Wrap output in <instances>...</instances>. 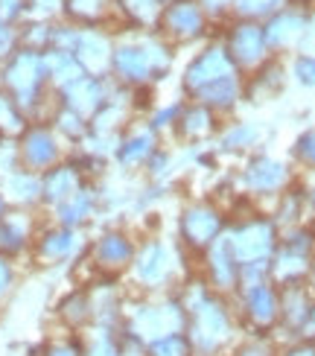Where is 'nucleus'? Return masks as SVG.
I'll return each instance as SVG.
<instances>
[{
	"label": "nucleus",
	"mask_w": 315,
	"mask_h": 356,
	"mask_svg": "<svg viewBox=\"0 0 315 356\" xmlns=\"http://www.w3.org/2000/svg\"><path fill=\"white\" fill-rule=\"evenodd\" d=\"M21 161L26 164V170H53L56 161H58V143H56V135L50 129L44 126H33L24 131V143L18 149Z\"/></svg>",
	"instance_id": "obj_1"
},
{
	"label": "nucleus",
	"mask_w": 315,
	"mask_h": 356,
	"mask_svg": "<svg viewBox=\"0 0 315 356\" xmlns=\"http://www.w3.org/2000/svg\"><path fill=\"white\" fill-rule=\"evenodd\" d=\"M76 190H79V175L70 167H53V170H47V175L41 178V196L47 202H53V204H62Z\"/></svg>",
	"instance_id": "obj_2"
},
{
	"label": "nucleus",
	"mask_w": 315,
	"mask_h": 356,
	"mask_svg": "<svg viewBox=\"0 0 315 356\" xmlns=\"http://www.w3.org/2000/svg\"><path fill=\"white\" fill-rule=\"evenodd\" d=\"M85 356H120V330L117 327H97L91 324L82 333Z\"/></svg>",
	"instance_id": "obj_3"
},
{
	"label": "nucleus",
	"mask_w": 315,
	"mask_h": 356,
	"mask_svg": "<svg viewBox=\"0 0 315 356\" xmlns=\"http://www.w3.org/2000/svg\"><path fill=\"white\" fill-rule=\"evenodd\" d=\"M33 356H85V342H82V333H56L50 339L33 350Z\"/></svg>",
	"instance_id": "obj_4"
},
{
	"label": "nucleus",
	"mask_w": 315,
	"mask_h": 356,
	"mask_svg": "<svg viewBox=\"0 0 315 356\" xmlns=\"http://www.w3.org/2000/svg\"><path fill=\"white\" fill-rule=\"evenodd\" d=\"M97 260L102 266H126L131 260V243L123 240V236H117V234L102 236L99 245H97Z\"/></svg>",
	"instance_id": "obj_5"
},
{
	"label": "nucleus",
	"mask_w": 315,
	"mask_h": 356,
	"mask_svg": "<svg viewBox=\"0 0 315 356\" xmlns=\"http://www.w3.org/2000/svg\"><path fill=\"white\" fill-rule=\"evenodd\" d=\"M149 356H193V348L184 333H172L149 342Z\"/></svg>",
	"instance_id": "obj_6"
},
{
	"label": "nucleus",
	"mask_w": 315,
	"mask_h": 356,
	"mask_svg": "<svg viewBox=\"0 0 315 356\" xmlns=\"http://www.w3.org/2000/svg\"><path fill=\"white\" fill-rule=\"evenodd\" d=\"M73 240H76V236H73L70 228H58V231H53L47 240L41 243V248H44V254H47V257L62 260V257H67L70 251H73V245H76Z\"/></svg>",
	"instance_id": "obj_7"
},
{
	"label": "nucleus",
	"mask_w": 315,
	"mask_h": 356,
	"mask_svg": "<svg viewBox=\"0 0 315 356\" xmlns=\"http://www.w3.org/2000/svg\"><path fill=\"white\" fill-rule=\"evenodd\" d=\"M0 129H3V131H21L24 129L21 106L12 97H6V94H0Z\"/></svg>",
	"instance_id": "obj_8"
},
{
	"label": "nucleus",
	"mask_w": 315,
	"mask_h": 356,
	"mask_svg": "<svg viewBox=\"0 0 315 356\" xmlns=\"http://www.w3.org/2000/svg\"><path fill=\"white\" fill-rule=\"evenodd\" d=\"M12 284H15V269H12V260L0 254V301H3L6 295H9Z\"/></svg>",
	"instance_id": "obj_9"
},
{
	"label": "nucleus",
	"mask_w": 315,
	"mask_h": 356,
	"mask_svg": "<svg viewBox=\"0 0 315 356\" xmlns=\"http://www.w3.org/2000/svg\"><path fill=\"white\" fill-rule=\"evenodd\" d=\"M3 216H6V196L0 193V219H3Z\"/></svg>",
	"instance_id": "obj_10"
}]
</instances>
